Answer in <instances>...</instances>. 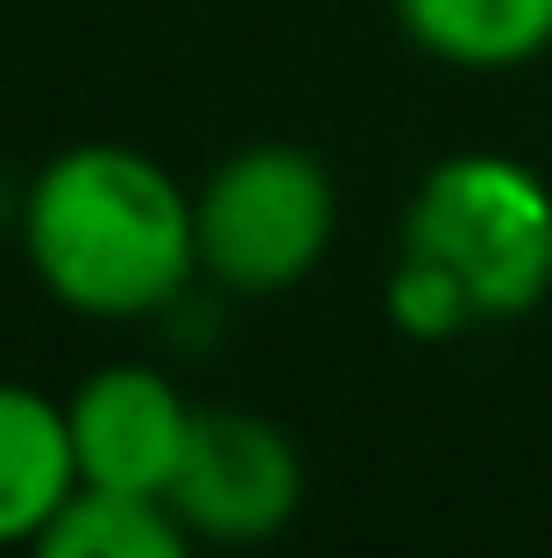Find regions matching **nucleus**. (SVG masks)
Masks as SVG:
<instances>
[{
    "mask_svg": "<svg viewBox=\"0 0 552 558\" xmlns=\"http://www.w3.org/2000/svg\"><path fill=\"white\" fill-rule=\"evenodd\" d=\"M22 255L79 318H164L199 283L192 191L156 156L79 142L22 191Z\"/></svg>",
    "mask_w": 552,
    "mask_h": 558,
    "instance_id": "nucleus-1",
    "label": "nucleus"
},
{
    "mask_svg": "<svg viewBox=\"0 0 552 558\" xmlns=\"http://www.w3.org/2000/svg\"><path fill=\"white\" fill-rule=\"evenodd\" d=\"M404 247L440 262L475 298L482 326L525 318L552 290V191L517 156L460 149L425 170L404 213Z\"/></svg>",
    "mask_w": 552,
    "mask_h": 558,
    "instance_id": "nucleus-2",
    "label": "nucleus"
},
{
    "mask_svg": "<svg viewBox=\"0 0 552 558\" xmlns=\"http://www.w3.org/2000/svg\"><path fill=\"white\" fill-rule=\"evenodd\" d=\"M199 213V276L241 298H276L304 283L340 227V191L326 163L298 142L235 149L192 191Z\"/></svg>",
    "mask_w": 552,
    "mask_h": 558,
    "instance_id": "nucleus-3",
    "label": "nucleus"
},
{
    "mask_svg": "<svg viewBox=\"0 0 552 558\" xmlns=\"http://www.w3.org/2000/svg\"><path fill=\"white\" fill-rule=\"evenodd\" d=\"M304 502V460L284 424L255 410H199L184 466L170 481V509L192 537L213 545H263Z\"/></svg>",
    "mask_w": 552,
    "mask_h": 558,
    "instance_id": "nucleus-4",
    "label": "nucleus"
},
{
    "mask_svg": "<svg viewBox=\"0 0 552 558\" xmlns=\"http://www.w3.org/2000/svg\"><path fill=\"white\" fill-rule=\"evenodd\" d=\"M71 452H79V488L99 495H149L170 502V481L184 466L199 410L164 368L107 361L71 389Z\"/></svg>",
    "mask_w": 552,
    "mask_h": 558,
    "instance_id": "nucleus-5",
    "label": "nucleus"
},
{
    "mask_svg": "<svg viewBox=\"0 0 552 558\" xmlns=\"http://www.w3.org/2000/svg\"><path fill=\"white\" fill-rule=\"evenodd\" d=\"M71 495H79L71 410L28 381H0V551H28Z\"/></svg>",
    "mask_w": 552,
    "mask_h": 558,
    "instance_id": "nucleus-6",
    "label": "nucleus"
},
{
    "mask_svg": "<svg viewBox=\"0 0 552 558\" xmlns=\"http://www.w3.org/2000/svg\"><path fill=\"white\" fill-rule=\"evenodd\" d=\"M404 36L460 71H517L552 50V0H397Z\"/></svg>",
    "mask_w": 552,
    "mask_h": 558,
    "instance_id": "nucleus-7",
    "label": "nucleus"
},
{
    "mask_svg": "<svg viewBox=\"0 0 552 558\" xmlns=\"http://www.w3.org/2000/svg\"><path fill=\"white\" fill-rule=\"evenodd\" d=\"M28 558H199L192 531L170 502L149 495H99L79 488L57 523L28 545Z\"/></svg>",
    "mask_w": 552,
    "mask_h": 558,
    "instance_id": "nucleus-8",
    "label": "nucleus"
},
{
    "mask_svg": "<svg viewBox=\"0 0 552 558\" xmlns=\"http://www.w3.org/2000/svg\"><path fill=\"white\" fill-rule=\"evenodd\" d=\"M383 304H389V326L411 332V340H460V332L482 326V312H475L468 290H460L440 262L411 255V247H404V262L389 269Z\"/></svg>",
    "mask_w": 552,
    "mask_h": 558,
    "instance_id": "nucleus-9",
    "label": "nucleus"
},
{
    "mask_svg": "<svg viewBox=\"0 0 552 558\" xmlns=\"http://www.w3.org/2000/svg\"><path fill=\"white\" fill-rule=\"evenodd\" d=\"M8 227H22V198H14V191L0 184V233H8Z\"/></svg>",
    "mask_w": 552,
    "mask_h": 558,
    "instance_id": "nucleus-10",
    "label": "nucleus"
}]
</instances>
